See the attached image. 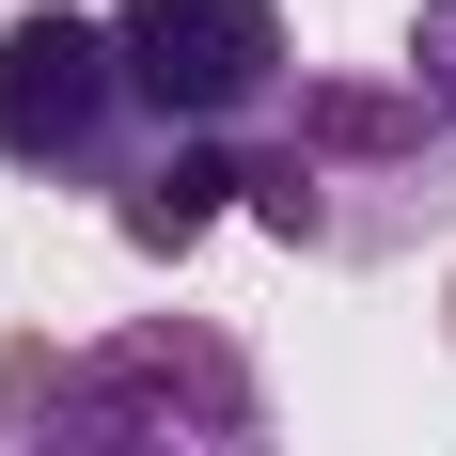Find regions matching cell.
Wrapping results in <instances>:
<instances>
[{
    "label": "cell",
    "mask_w": 456,
    "mask_h": 456,
    "mask_svg": "<svg viewBox=\"0 0 456 456\" xmlns=\"http://www.w3.org/2000/svg\"><path fill=\"white\" fill-rule=\"evenodd\" d=\"M236 205V158H205V142H174V158H158V174L126 189V205H110V221H126V252H189V236L221 221Z\"/></svg>",
    "instance_id": "5b68a950"
},
{
    "label": "cell",
    "mask_w": 456,
    "mask_h": 456,
    "mask_svg": "<svg viewBox=\"0 0 456 456\" xmlns=\"http://www.w3.org/2000/svg\"><path fill=\"white\" fill-rule=\"evenodd\" d=\"M16 456H283V410L221 315H126L63 362H32Z\"/></svg>",
    "instance_id": "7a4b0ae2"
},
{
    "label": "cell",
    "mask_w": 456,
    "mask_h": 456,
    "mask_svg": "<svg viewBox=\"0 0 456 456\" xmlns=\"http://www.w3.org/2000/svg\"><path fill=\"white\" fill-rule=\"evenodd\" d=\"M394 79L425 94V126H441V158H456V0H425V16H410V63H394Z\"/></svg>",
    "instance_id": "8992f818"
},
{
    "label": "cell",
    "mask_w": 456,
    "mask_h": 456,
    "mask_svg": "<svg viewBox=\"0 0 456 456\" xmlns=\"http://www.w3.org/2000/svg\"><path fill=\"white\" fill-rule=\"evenodd\" d=\"M236 205L315 268H394V252H425L456 221V158H441L410 79H315L299 63V94L236 158Z\"/></svg>",
    "instance_id": "6da1fadb"
},
{
    "label": "cell",
    "mask_w": 456,
    "mask_h": 456,
    "mask_svg": "<svg viewBox=\"0 0 456 456\" xmlns=\"http://www.w3.org/2000/svg\"><path fill=\"white\" fill-rule=\"evenodd\" d=\"M158 158H174V142L142 126V94H126V47H110V16H63V0H32V16L0 32V174L126 205V189L158 174Z\"/></svg>",
    "instance_id": "3957f363"
},
{
    "label": "cell",
    "mask_w": 456,
    "mask_h": 456,
    "mask_svg": "<svg viewBox=\"0 0 456 456\" xmlns=\"http://www.w3.org/2000/svg\"><path fill=\"white\" fill-rule=\"evenodd\" d=\"M110 47H126L142 126H158V142H205V158H252V126L299 94L283 0H110Z\"/></svg>",
    "instance_id": "277c9868"
}]
</instances>
